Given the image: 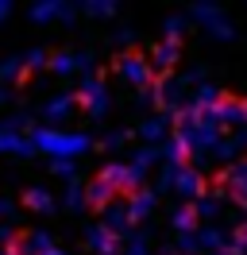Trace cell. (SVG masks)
Returning a JSON list of instances; mask_svg holds the SVG:
<instances>
[{"instance_id": "obj_1", "label": "cell", "mask_w": 247, "mask_h": 255, "mask_svg": "<svg viewBox=\"0 0 247 255\" xmlns=\"http://www.w3.org/2000/svg\"><path fill=\"white\" fill-rule=\"evenodd\" d=\"M31 143H35V151H46V159L77 162L81 155L93 151V135L89 131H62V128H35Z\"/></svg>"}, {"instance_id": "obj_2", "label": "cell", "mask_w": 247, "mask_h": 255, "mask_svg": "<svg viewBox=\"0 0 247 255\" xmlns=\"http://www.w3.org/2000/svg\"><path fill=\"white\" fill-rule=\"evenodd\" d=\"M174 135L185 143L189 159H193V155H213L216 143L224 139V135H220V128H216L213 120H185V116L178 120V131H174Z\"/></svg>"}, {"instance_id": "obj_3", "label": "cell", "mask_w": 247, "mask_h": 255, "mask_svg": "<svg viewBox=\"0 0 247 255\" xmlns=\"http://www.w3.org/2000/svg\"><path fill=\"white\" fill-rule=\"evenodd\" d=\"M189 19H197L201 27H205V35H213L220 43L236 39V23L228 19V12H224L220 4H193V8H189Z\"/></svg>"}, {"instance_id": "obj_4", "label": "cell", "mask_w": 247, "mask_h": 255, "mask_svg": "<svg viewBox=\"0 0 247 255\" xmlns=\"http://www.w3.org/2000/svg\"><path fill=\"white\" fill-rule=\"evenodd\" d=\"M116 74H120V81H127V85L139 89V93H147V89L154 85L151 58H143V54H135V50H127V54L116 58Z\"/></svg>"}, {"instance_id": "obj_5", "label": "cell", "mask_w": 247, "mask_h": 255, "mask_svg": "<svg viewBox=\"0 0 247 255\" xmlns=\"http://www.w3.org/2000/svg\"><path fill=\"white\" fill-rule=\"evenodd\" d=\"M77 105L85 109V116H89V120H101V116L108 112V105H112L108 85L97 78V74H93V78H85L81 85H77Z\"/></svg>"}, {"instance_id": "obj_6", "label": "cell", "mask_w": 247, "mask_h": 255, "mask_svg": "<svg viewBox=\"0 0 247 255\" xmlns=\"http://www.w3.org/2000/svg\"><path fill=\"white\" fill-rule=\"evenodd\" d=\"M151 93H154V105L166 112V116H182L185 112V81L182 78H162V81H154L151 85Z\"/></svg>"}, {"instance_id": "obj_7", "label": "cell", "mask_w": 247, "mask_h": 255, "mask_svg": "<svg viewBox=\"0 0 247 255\" xmlns=\"http://www.w3.org/2000/svg\"><path fill=\"white\" fill-rule=\"evenodd\" d=\"M209 120H213L216 128H240V131H247V101H240V97H224V101L213 109Z\"/></svg>"}, {"instance_id": "obj_8", "label": "cell", "mask_w": 247, "mask_h": 255, "mask_svg": "<svg viewBox=\"0 0 247 255\" xmlns=\"http://www.w3.org/2000/svg\"><path fill=\"white\" fill-rule=\"evenodd\" d=\"M101 178H105V182H112V186H116V190H124V193H139V190H143V182H147V178L135 174L127 162H105V166H101Z\"/></svg>"}, {"instance_id": "obj_9", "label": "cell", "mask_w": 247, "mask_h": 255, "mask_svg": "<svg viewBox=\"0 0 247 255\" xmlns=\"http://www.w3.org/2000/svg\"><path fill=\"white\" fill-rule=\"evenodd\" d=\"M170 124H174V116H166V112H154L147 120H139V139H143V147H162L170 139Z\"/></svg>"}, {"instance_id": "obj_10", "label": "cell", "mask_w": 247, "mask_h": 255, "mask_svg": "<svg viewBox=\"0 0 247 255\" xmlns=\"http://www.w3.org/2000/svg\"><path fill=\"white\" fill-rule=\"evenodd\" d=\"M174 193L185 197V201L205 197V182H201V170H197V166H178V170H174Z\"/></svg>"}, {"instance_id": "obj_11", "label": "cell", "mask_w": 247, "mask_h": 255, "mask_svg": "<svg viewBox=\"0 0 247 255\" xmlns=\"http://www.w3.org/2000/svg\"><path fill=\"white\" fill-rule=\"evenodd\" d=\"M220 182H224V193H228L232 201H240V205L247 209V162H236V166H224V174H220Z\"/></svg>"}, {"instance_id": "obj_12", "label": "cell", "mask_w": 247, "mask_h": 255, "mask_svg": "<svg viewBox=\"0 0 247 255\" xmlns=\"http://www.w3.org/2000/svg\"><path fill=\"white\" fill-rule=\"evenodd\" d=\"M23 205H27L31 213H54L62 201H58V197H54L50 190H46L43 182H31L27 190H23Z\"/></svg>"}, {"instance_id": "obj_13", "label": "cell", "mask_w": 247, "mask_h": 255, "mask_svg": "<svg viewBox=\"0 0 247 255\" xmlns=\"http://www.w3.org/2000/svg\"><path fill=\"white\" fill-rule=\"evenodd\" d=\"M116 240H120V236H112L105 224H89V228H85V244H89L93 255H120Z\"/></svg>"}, {"instance_id": "obj_14", "label": "cell", "mask_w": 247, "mask_h": 255, "mask_svg": "<svg viewBox=\"0 0 247 255\" xmlns=\"http://www.w3.org/2000/svg\"><path fill=\"white\" fill-rule=\"evenodd\" d=\"M101 224H105L112 236H131V217H127V205H112L101 209Z\"/></svg>"}, {"instance_id": "obj_15", "label": "cell", "mask_w": 247, "mask_h": 255, "mask_svg": "<svg viewBox=\"0 0 247 255\" xmlns=\"http://www.w3.org/2000/svg\"><path fill=\"white\" fill-rule=\"evenodd\" d=\"M247 147V131H232V135H224L220 143H216L213 159H220L224 166H236V159H240V151Z\"/></svg>"}, {"instance_id": "obj_16", "label": "cell", "mask_w": 247, "mask_h": 255, "mask_svg": "<svg viewBox=\"0 0 247 255\" xmlns=\"http://www.w3.org/2000/svg\"><path fill=\"white\" fill-rule=\"evenodd\" d=\"M74 109H77V93H58L43 105V120L46 124H58V120H66Z\"/></svg>"}, {"instance_id": "obj_17", "label": "cell", "mask_w": 247, "mask_h": 255, "mask_svg": "<svg viewBox=\"0 0 247 255\" xmlns=\"http://www.w3.org/2000/svg\"><path fill=\"white\" fill-rule=\"evenodd\" d=\"M0 155L31 159V155H35V143H31V135H15V131H4V128H0Z\"/></svg>"}, {"instance_id": "obj_18", "label": "cell", "mask_w": 247, "mask_h": 255, "mask_svg": "<svg viewBox=\"0 0 247 255\" xmlns=\"http://www.w3.org/2000/svg\"><path fill=\"white\" fill-rule=\"evenodd\" d=\"M154 205H158V193H154V190L131 193V197H127V217H131V224H135V221H147V217L154 213Z\"/></svg>"}, {"instance_id": "obj_19", "label": "cell", "mask_w": 247, "mask_h": 255, "mask_svg": "<svg viewBox=\"0 0 247 255\" xmlns=\"http://www.w3.org/2000/svg\"><path fill=\"white\" fill-rule=\"evenodd\" d=\"M85 197H89L93 209H108V205H112V197H116V186L97 174L93 182H85Z\"/></svg>"}, {"instance_id": "obj_20", "label": "cell", "mask_w": 247, "mask_h": 255, "mask_svg": "<svg viewBox=\"0 0 247 255\" xmlns=\"http://www.w3.org/2000/svg\"><path fill=\"white\" fill-rule=\"evenodd\" d=\"M170 228L182 236V232H193V228H201V221H197V213H193V205L189 201H182V205H174L170 209Z\"/></svg>"}, {"instance_id": "obj_21", "label": "cell", "mask_w": 247, "mask_h": 255, "mask_svg": "<svg viewBox=\"0 0 247 255\" xmlns=\"http://www.w3.org/2000/svg\"><path fill=\"white\" fill-rule=\"evenodd\" d=\"M224 197H228V193H205V197H197V201H193L197 221H216L220 209H224Z\"/></svg>"}, {"instance_id": "obj_22", "label": "cell", "mask_w": 247, "mask_h": 255, "mask_svg": "<svg viewBox=\"0 0 247 255\" xmlns=\"http://www.w3.org/2000/svg\"><path fill=\"white\" fill-rule=\"evenodd\" d=\"M178 58H182V47H178V43H166V39H162V43H158V47L151 50V70H170V66L178 62Z\"/></svg>"}, {"instance_id": "obj_23", "label": "cell", "mask_w": 247, "mask_h": 255, "mask_svg": "<svg viewBox=\"0 0 247 255\" xmlns=\"http://www.w3.org/2000/svg\"><path fill=\"white\" fill-rule=\"evenodd\" d=\"M162 159V151H158V147H139V151H131V159H127V166H131V170H135V174H151V166L154 162Z\"/></svg>"}, {"instance_id": "obj_24", "label": "cell", "mask_w": 247, "mask_h": 255, "mask_svg": "<svg viewBox=\"0 0 247 255\" xmlns=\"http://www.w3.org/2000/svg\"><path fill=\"white\" fill-rule=\"evenodd\" d=\"M31 23H54L62 19V0H39V4H31Z\"/></svg>"}, {"instance_id": "obj_25", "label": "cell", "mask_w": 247, "mask_h": 255, "mask_svg": "<svg viewBox=\"0 0 247 255\" xmlns=\"http://www.w3.org/2000/svg\"><path fill=\"white\" fill-rule=\"evenodd\" d=\"M50 70H54L58 78H70V74H81V58H77V50H58V54L50 58Z\"/></svg>"}, {"instance_id": "obj_26", "label": "cell", "mask_w": 247, "mask_h": 255, "mask_svg": "<svg viewBox=\"0 0 247 255\" xmlns=\"http://www.w3.org/2000/svg\"><path fill=\"white\" fill-rule=\"evenodd\" d=\"M62 209H70V213H81V209H89V197H85V186L81 182H66V193H62Z\"/></svg>"}, {"instance_id": "obj_27", "label": "cell", "mask_w": 247, "mask_h": 255, "mask_svg": "<svg viewBox=\"0 0 247 255\" xmlns=\"http://www.w3.org/2000/svg\"><path fill=\"white\" fill-rule=\"evenodd\" d=\"M158 151H162V166H185V159H189V151H185V143L178 135H170Z\"/></svg>"}, {"instance_id": "obj_28", "label": "cell", "mask_w": 247, "mask_h": 255, "mask_svg": "<svg viewBox=\"0 0 247 255\" xmlns=\"http://www.w3.org/2000/svg\"><path fill=\"white\" fill-rule=\"evenodd\" d=\"M27 74V62H23V54H12V58H4L0 62V85H8V81H19Z\"/></svg>"}, {"instance_id": "obj_29", "label": "cell", "mask_w": 247, "mask_h": 255, "mask_svg": "<svg viewBox=\"0 0 247 255\" xmlns=\"http://www.w3.org/2000/svg\"><path fill=\"white\" fill-rule=\"evenodd\" d=\"M189 27V16H166L162 19V35H166V43H178Z\"/></svg>"}, {"instance_id": "obj_30", "label": "cell", "mask_w": 247, "mask_h": 255, "mask_svg": "<svg viewBox=\"0 0 247 255\" xmlns=\"http://www.w3.org/2000/svg\"><path fill=\"white\" fill-rule=\"evenodd\" d=\"M81 12L93 16V19H112L116 16V4L112 0H89V4H81Z\"/></svg>"}, {"instance_id": "obj_31", "label": "cell", "mask_w": 247, "mask_h": 255, "mask_svg": "<svg viewBox=\"0 0 247 255\" xmlns=\"http://www.w3.org/2000/svg\"><path fill=\"white\" fill-rule=\"evenodd\" d=\"M120 255H151V244H147V232H131L127 236V248Z\"/></svg>"}, {"instance_id": "obj_32", "label": "cell", "mask_w": 247, "mask_h": 255, "mask_svg": "<svg viewBox=\"0 0 247 255\" xmlns=\"http://www.w3.org/2000/svg\"><path fill=\"white\" fill-rule=\"evenodd\" d=\"M0 128H4V131H15V135H23V128H31V116H27V112L4 116V120H0ZM31 131H35V128H31Z\"/></svg>"}, {"instance_id": "obj_33", "label": "cell", "mask_w": 247, "mask_h": 255, "mask_svg": "<svg viewBox=\"0 0 247 255\" xmlns=\"http://www.w3.org/2000/svg\"><path fill=\"white\" fill-rule=\"evenodd\" d=\"M50 174L74 182V178H77V162H70V159H50Z\"/></svg>"}, {"instance_id": "obj_34", "label": "cell", "mask_w": 247, "mask_h": 255, "mask_svg": "<svg viewBox=\"0 0 247 255\" xmlns=\"http://www.w3.org/2000/svg\"><path fill=\"white\" fill-rule=\"evenodd\" d=\"M131 139V131H124V128H116V131H108L105 135V151H120L124 143Z\"/></svg>"}, {"instance_id": "obj_35", "label": "cell", "mask_w": 247, "mask_h": 255, "mask_svg": "<svg viewBox=\"0 0 247 255\" xmlns=\"http://www.w3.org/2000/svg\"><path fill=\"white\" fill-rule=\"evenodd\" d=\"M23 62H27V70H43V66H50V58H46V50H27V54H23Z\"/></svg>"}, {"instance_id": "obj_36", "label": "cell", "mask_w": 247, "mask_h": 255, "mask_svg": "<svg viewBox=\"0 0 247 255\" xmlns=\"http://www.w3.org/2000/svg\"><path fill=\"white\" fill-rule=\"evenodd\" d=\"M131 39H135V31H131V27H120V31L112 35V43H116V47H127Z\"/></svg>"}, {"instance_id": "obj_37", "label": "cell", "mask_w": 247, "mask_h": 255, "mask_svg": "<svg viewBox=\"0 0 247 255\" xmlns=\"http://www.w3.org/2000/svg\"><path fill=\"white\" fill-rule=\"evenodd\" d=\"M232 240H236V244H240V248L247 252V221H240V224H236V232H232Z\"/></svg>"}, {"instance_id": "obj_38", "label": "cell", "mask_w": 247, "mask_h": 255, "mask_svg": "<svg viewBox=\"0 0 247 255\" xmlns=\"http://www.w3.org/2000/svg\"><path fill=\"white\" fill-rule=\"evenodd\" d=\"M77 12H81V4H62V23H74Z\"/></svg>"}, {"instance_id": "obj_39", "label": "cell", "mask_w": 247, "mask_h": 255, "mask_svg": "<svg viewBox=\"0 0 247 255\" xmlns=\"http://www.w3.org/2000/svg\"><path fill=\"white\" fill-rule=\"evenodd\" d=\"M12 213H15V201L12 197H0V221H8Z\"/></svg>"}, {"instance_id": "obj_40", "label": "cell", "mask_w": 247, "mask_h": 255, "mask_svg": "<svg viewBox=\"0 0 247 255\" xmlns=\"http://www.w3.org/2000/svg\"><path fill=\"white\" fill-rule=\"evenodd\" d=\"M135 105H139V109H151V105H154V93H151V89H147V93H135Z\"/></svg>"}, {"instance_id": "obj_41", "label": "cell", "mask_w": 247, "mask_h": 255, "mask_svg": "<svg viewBox=\"0 0 247 255\" xmlns=\"http://www.w3.org/2000/svg\"><path fill=\"white\" fill-rule=\"evenodd\" d=\"M8 19H12V4H8V0H0V23H8Z\"/></svg>"}, {"instance_id": "obj_42", "label": "cell", "mask_w": 247, "mask_h": 255, "mask_svg": "<svg viewBox=\"0 0 247 255\" xmlns=\"http://www.w3.org/2000/svg\"><path fill=\"white\" fill-rule=\"evenodd\" d=\"M12 236H15L12 224H0V244H12Z\"/></svg>"}, {"instance_id": "obj_43", "label": "cell", "mask_w": 247, "mask_h": 255, "mask_svg": "<svg viewBox=\"0 0 247 255\" xmlns=\"http://www.w3.org/2000/svg\"><path fill=\"white\" fill-rule=\"evenodd\" d=\"M8 101H12V89H8V85H0V105H8Z\"/></svg>"}, {"instance_id": "obj_44", "label": "cell", "mask_w": 247, "mask_h": 255, "mask_svg": "<svg viewBox=\"0 0 247 255\" xmlns=\"http://www.w3.org/2000/svg\"><path fill=\"white\" fill-rule=\"evenodd\" d=\"M46 255H70V252H62V248H54V252H46Z\"/></svg>"}, {"instance_id": "obj_45", "label": "cell", "mask_w": 247, "mask_h": 255, "mask_svg": "<svg viewBox=\"0 0 247 255\" xmlns=\"http://www.w3.org/2000/svg\"><path fill=\"white\" fill-rule=\"evenodd\" d=\"M0 255H8V252H0Z\"/></svg>"}]
</instances>
